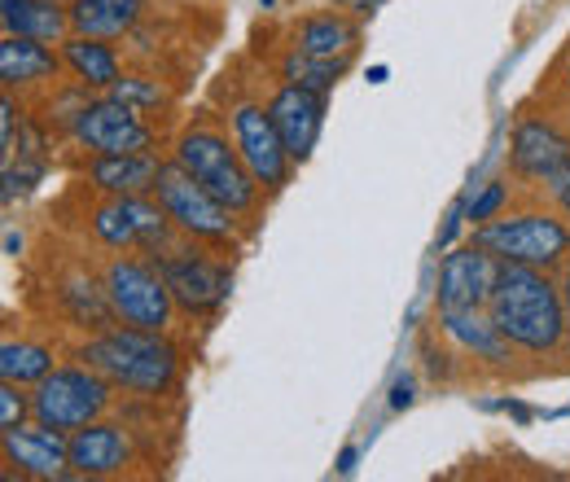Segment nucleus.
Here are the masks:
<instances>
[{
    "instance_id": "1",
    "label": "nucleus",
    "mask_w": 570,
    "mask_h": 482,
    "mask_svg": "<svg viewBox=\"0 0 570 482\" xmlns=\"http://www.w3.org/2000/svg\"><path fill=\"white\" fill-rule=\"evenodd\" d=\"M488 312L522 360L531 364L567 360V303H562L558 273L527 268V264H500Z\"/></svg>"
},
{
    "instance_id": "2",
    "label": "nucleus",
    "mask_w": 570,
    "mask_h": 482,
    "mask_svg": "<svg viewBox=\"0 0 570 482\" xmlns=\"http://www.w3.org/2000/svg\"><path fill=\"white\" fill-rule=\"evenodd\" d=\"M75 360L92 364L119 395L145 400V404L176 395L180 373H185L180 346L171 343V334L132 329V325H110L101 334H83L75 343Z\"/></svg>"
},
{
    "instance_id": "3",
    "label": "nucleus",
    "mask_w": 570,
    "mask_h": 482,
    "mask_svg": "<svg viewBox=\"0 0 570 482\" xmlns=\"http://www.w3.org/2000/svg\"><path fill=\"white\" fill-rule=\"evenodd\" d=\"M167 154H171L198 185H207L237 219H246V228L255 233V224H259L264 210H268V194H264V185L250 176L246 158L237 154V145L228 137V128L219 124V115H207V110H203V115L185 119L180 132L167 145Z\"/></svg>"
},
{
    "instance_id": "4",
    "label": "nucleus",
    "mask_w": 570,
    "mask_h": 482,
    "mask_svg": "<svg viewBox=\"0 0 570 482\" xmlns=\"http://www.w3.org/2000/svg\"><path fill=\"white\" fill-rule=\"evenodd\" d=\"M470 237L479 246H488L500 264H527V268L558 273L570 259V219L549 203L504 210L497 219L479 224Z\"/></svg>"
},
{
    "instance_id": "5",
    "label": "nucleus",
    "mask_w": 570,
    "mask_h": 482,
    "mask_svg": "<svg viewBox=\"0 0 570 482\" xmlns=\"http://www.w3.org/2000/svg\"><path fill=\"white\" fill-rule=\"evenodd\" d=\"M228 250H215L203 242L176 237L171 246L154 250L149 259L158 264V273L167 281L176 307L185 321H212L233 294V259H224Z\"/></svg>"
},
{
    "instance_id": "6",
    "label": "nucleus",
    "mask_w": 570,
    "mask_h": 482,
    "mask_svg": "<svg viewBox=\"0 0 570 482\" xmlns=\"http://www.w3.org/2000/svg\"><path fill=\"white\" fill-rule=\"evenodd\" d=\"M154 198L163 203L167 219L176 224V233L189 237V242H203V246H215V250H228V255H233V250L250 237L246 219H237V215L224 207L207 185H198L171 154H167V163H163V176H158V185H154Z\"/></svg>"
},
{
    "instance_id": "7",
    "label": "nucleus",
    "mask_w": 570,
    "mask_h": 482,
    "mask_svg": "<svg viewBox=\"0 0 570 482\" xmlns=\"http://www.w3.org/2000/svg\"><path fill=\"white\" fill-rule=\"evenodd\" d=\"M101 285H106V298L119 316V325H132V329H154V334H171L180 307L167 289V281L158 273V264L145 255V250H110L101 259Z\"/></svg>"
},
{
    "instance_id": "8",
    "label": "nucleus",
    "mask_w": 570,
    "mask_h": 482,
    "mask_svg": "<svg viewBox=\"0 0 570 482\" xmlns=\"http://www.w3.org/2000/svg\"><path fill=\"white\" fill-rule=\"evenodd\" d=\"M219 124L228 128L237 154L246 158V167H250V176L264 185V194H268V198L285 194L289 180H294V171H298V163L289 158L282 132H277V124H273V115H268V97L233 92L228 106H224V115H219Z\"/></svg>"
},
{
    "instance_id": "9",
    "label": "nucleus",
    "mask_w": 570,
    "mask_h": 482,
    "mask_svg": "<svg viewBox=\"0 0 570 482\" xmlns=\"http://www.w3.org/2000/svg\"><path fill=\"white\" fill-rule=\"evenodd\" d=\"M115 400H119V391H115L92 364H83V360L71 355V360L58 364L45 382L31 386V421L75 434L79 425L110 416Z\"/></svg>"
},
{
    "instance_id": "10",
    "label": "nucleus",
    "mask_w": 570,
    "mask_h": 482,
    "mask_svg": "<svg viewBox=\"0 0 570 482\" xmlns=\"http://www.w3.org/2000/svg\"><path fill=\"white\" fill-rule=\"evenodd\" d=\"M83 228L101 250H145V255L180 237L154 194H128V198L97 194V203L83 210Z\"/></svg>"
},
{
    "instance_id": "11",
    "label": "nucleus",
    "mask_w": 570,
    "mask_h": 482,
    "mask_svg": "<svg viewBox=\"0 0 570 482\" xmlns=\"http://www.w3.org/2000/svg\"><path fill=\"white\" fill-rule=\"evenodd\" d=\"M62 137L71 140L79 154H141V149L163 145V132L154 128V119L115 101L110 92H92L71 115Z\"/></svg>"
},
{
    "instance_id": "12",
    "label": "nucleus",
    "mask_w": 570,
    "mask_h": 482,
    "mask_svg": "<svg viewBox=\"0 0 570 482\" xmlns=\"http://www.w3.org/2000/svg\"><path fill=\"white\" fill-rule=\"evenodd\" d=\"M562 167H570V124L558 115L522 110L509 132V176L518 185L544 189Z\"/></svg>"
},
{
    "instance_id": "13",
    "label": "nucleus",
    "mask_w": 570,
    "mask_h": 482,
    "mask_svg": "<svg viewBox=\"0 0 570 482\" xmlns=\"http://www.w3.org/2000/svg\"><path fill=\"white\" fill-rule=\"evenodd\" d=\"M0 461H4L9 479L18 474L31 482H62L71 479V434L27 421V425L0 434Z\"/></svg>"
},
{
    "instance_id": "14",
    "label": "nucleus",
    "mask_w": 570,
    "mask_h": 482,
    "mask_svg": "<svg viewBox=\"0 0 570 482\" xmlns=\"http://www.w3.org/2000/svg\"><path fill=\"white\" fill-rule=\"evenodd\" d=\"M500 259L479 246L474 237L465 246H452L439 264L434 281V312H470V307H488L492 289H497Z\"/></svg>"
},
{
    "instance_id": "15",
    "label": "nucleus",
    "mask_w": 570,
    "mask_h": 482,
    "mask_svg": "<svg viewBox=\"0 0 570 482\" xmlns=\"http://www.w3.org/2000/svg\"><path fill=\"white\" fill-rule=\"evenodd\" d=\"M141 461L137 452V430H128L124 421H88L71 434V479L106 482L132 474V465Z\"/></svg>"
},
{
    "instance_id": "16",
    "label": "nucleus",
    "mask_w": 570,
    "mask_h": 482,
    "mask_svg": "<svg viewBox=\"0 0 570 482\" xmlns=\"http://www.w3.org/2000/svg\"><path fill=\"white\" fill-rule=\"evenodd\" d=\"M434 329L439 338L452 346L461 360H470L483 373H513L518 368V351L497 329L488 307H470V312H434Z\"/></svg>"
},
{
    "instance_id": "17",
    "label": "nucleus",
    "mask_w": 570,
    "mask_h": 482,
    "mask_svg": "<svg viewBox=\"0 0 570 482\" xmlns=\"http://www.w3.org/2000/svg\"><path fill=\"white\" fill-rule=\"evenodd\" d=\"M325 110H330L325 92H312V88H298V83H285V79H277V88L268 92V115H273L285 149L298 167L316 154V140L325 132Z\"/></svg>"
},
{
    "instance_id": "18",
    "label": "nucleus",
    "mask_w": 570,
    "mask_h": 482,
    "mask_svg": "<svg viewBox=\"0 0 570 482\" xmlns=\"http://www.w3.org/2000/svg\"><path fill=\"white\" fill-rule=\"evenodd\" d=\"M62 49L49 40H27V36H0V83L31 101V92H49L62 83Z\"/></svg>"
},
{
    "instance_id": "19",
    "label": "nucleus",
    "mask_w": 570,
    "mask_h": 482,
    "mask_svg": "<svg viewBox=\"0 0 570 482\" xmlns=\"http://www.w3.org/2000/svg\"><path fill=\"white\" fill-rule=\"evenodd\" d=\"M360 18L347 9H312V13H298L289 27H285V45L303 49V53H316V58H334V62H356L360 53Z\"/></svg>"
},
{
    "instance_id": "20",
    "label": "nucleus",
    "mask_w": 570,
    "mask_h": 482,
    "mask_svg": "<svg viewBox=\"0 0 570 482\" xmlns=\"http://www.w3.org/2000/svg\"><path fill=\"white\" fill-rule=\"evenodd\" d=\"M167 149H141V154H88L79 167L83 189L92 194H154L158 176H163Z\"/></svg>"
},
{
    "instance_id": "21",
    "label": "nucleus",
    "mask_w": 570,
    "mask_h": 482,
    "mask_svg": "<svg viewBox=\"0 0 570 482\" xmlns=\"http://www.w3.org/2000/svg\"><path fill=\"white\" fill-rule=\"evenodd\" d=\"M58 49H62L67 79H75L88 92H110L128 75L124 70V53H119V40H101V36H79V31H71Z\"/></svg>"
},
{
    "instance_id": "22",
    "label": "nucleus",
    "mask_w": 570,
    "mask_h": 482,
    "mask_svg": "<svg viewBox=\"0 0 570 482\" xmlns=\"http://www.w3.org/2000/svg\"><path fill=\"white\" fill-rule=\"evenodd\" d=\"M149 18V0H71V31L101 40H132Z\"/></svg>"
},
{
    "instance_id": "23",
    "label": "nucleus",
    "mask_w": 570,
    "mask_h": 482,
    "mask_svg": "<svg viewBox=\"0 0 570 482\" xmlns=\"http://www.w3.org/2000/svg\"><path fill=\"white\" fill-rule=\"evenodd\" d=\"M0 31L62 45L71 36V4L67 0H0Z\"/></svg>"
},
{
    "instance_id": "24",
    "label": "nucleus",
    "mask_w": 570,
    "mask_h": 482,
    "mask_svg": "<svg viewBox=\"0 0 570 482\" xmlns=\"http://www.w3.org/2000/svg\"><path fill=\"white\" fill-rule=\"evenodd\" d=\"M58 368V346L45 338H27V334H4L0 343V382H18V386H36Z\"/></svg>"
},
{
    "instance_id": "25",
    "label": "nucleus",
    "mask_w": 570,
    "mask_h": 482,
    "mask_svg": "<svg viewBox=\"0 0 570 482\" xmlns=\"http://www.w3.org/2000/svg\"><path fill=\"white\" fill-rule=\"evenodd\" d=\"M352 70V62H334V58H316V53H303L294 45H282L277 62H273V75L285 79V83H298V88H312V92H334L338 79Z\"/></svg>"
},
{
    "instance_id": "26",
    "label": "nucleus",
    "mask_w": 570,
    "mask_h": 482,
    "mask_svg": "<svg viewBox=\"0 0 570 482\" xmlns=\"http://www.w3.org/2000/svg\"><path fill=\"white\" fill-rule=\"evenodd\" d=\"M110 97L124 101V106H132L145 119H158V115H167L176 106V92L167 88V79H158V75H132V70L110 88Z\"/></svg>"
},
{
    "instance_id": "27",
    "label": "nucleus",
    "mask_w": 570,
    "mask_h": 482,
    "mask_svg": "<svg viewBox=\"0 0 570 482\" xmlns=\"http://www.w3.org/2000/svg\"><path fill=\"white\" fill-rule=\"evenodd\" d=\"M509 198H513V185H509V180H488V185H479V194H470V198L461 203V207H465V224L479 228V224L504 215V210H509Z\"/></svg>"
},
{
    "instance_id": "28",
    "label": "nucleus",
    "mask_w": 570,
    "mask_h": 482,
    "mask_svg": "<svg viewBox=\"0 0 570 482\" xmlns=\"http://www.w3.org/2000/svg\"><path fill=\"white\" fill-rule=\"evenodd\" d=\"M27 421H31V386L0 382V434L4 430H18Z\"/></svg>"
},
{
    "instance_id": "29",
    "label": "nucleus",
    "mask_w": 570,
    "mask_h": 482,
    "mask_svg": "<svg viewBox=\"0 0 570 482\" xmlns=\"http://www.w3.org/2000/svg\"><path fill=\"white\" fill-rule=\"evenodd\" d=\"M540 194L549 198V207L562 210V215L570 219V167H562V171H558V176H553V180H549Z\"/></svg>"
},
{
    "instance_id": "30",
    "label": "nucleus",
    "mask_w": 570,
    "mask_h": 482,
    "mask_svg": "<svg viewBox=\"0 0 570 482\" xmlns=\"http://www.w3.org/2000/svg\"><path fill=\"white\" fill-rule=\"evenodd\" d=\"M325 4H334V9H347V13H356V18H373L386 0H325Z\"/></svg>"
},
{
    "instance_id": "31",
    "label": "nucleus",
    "mask_w": 570,
    "mask_h": 482,
    "mask_svg": "<svg viewBox=\"0 0 570 482\" xmlns=\"http://www.w3.org/2000/svg\"><path fill=\"white\" fill-rule=\"evenodd\" d=\"M558 285H562V303H567V360H570V259L558 268Z\"/></svg>"
},
{
    "instance_id": "32",
    "label": "nucleus",
    "mask_w": 570,
    "mask_h": 482,
    "mask_svg": "<svg viewBox=\"0 0 570 482\" xmlns=\"http://www.w3.org/2000/svg\"><path fill=\"white\" fill-rule=\"evenodd\" d=\"M409 404H413V386H409V382H400V386H395V395H391V409H409Z\"/></svg>"
},
{
    "instance_id": "33",
    "label": "nucleus",
    "mask_w": 570,
    "mask_h": 482,
    "mask_svg": "<svg viewBox=\"0 0 570 482\" xmlns=\"http://www.w3.org/2000/svg\"><path fill=\"white\" fill-rule=\"evenodd\" d=\"M558 88L570 97V45H567V53H562V62H558Z\"/></svg>"
},
{
    "instance_id": "34",
    "label": "nucleus",
    "mask_w": 570,
    "mask_h": 482,
    "mask_svg": "<svg viewBox=\"0 0 570 482\" xmlns=\"http://www.w3.org/2000/svg\"><path fill=\"white\" fill-rule=\"evenodd\" d=\"M368 83H386V67H373V70H368Z\"/></svg>"
},
{
    "instance_id": "35",
    "label": "nucleus",
    "mask_w": 570,
    "mask_h": 482,
    "mask_svg": "<svg viewBox=\"0 0 570 482\" xmlns=\"http://www.w3.org/2000/svg\"><path fill=\"white\" fill-rule=\"evenodd\" d=\"M567 124H570V106H567Z\"/></svg>"
},
{
    "instance_id": "36",
    "label": "nucleus",
    "mask_w": 570,
    "mask_h": 482,
    "mask_svg": "<svg viewBox=\"0 0 570 482\" xmlns=\"http://www.w3.org/2000/svg\"><path fill=\"white\" fill-rule=\"evenodd\" d=\"M67 4H71V0H67Z\"/></svg>"
}]
</instances>
